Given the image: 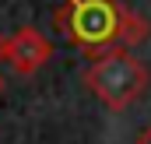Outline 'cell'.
Wrapping results in <instances>:
<instances>
[{
  "label": "cell",
  "instance_id": "obj_7",
  "mask_svg": "<svg viewBox=\"0 0 151 144\" xmlns=\"http://www.w3.org/2000/svg\"><path fill=\"white\" fill-rule=\"evenodd\" d=\"M0 95H4V77H0Z\"/></svg>",
  "mask_w": 151,
  "mask_h": 144
},
{
  "label": "cell",
  "instance_id": "obj_1",
  "mask_svg": "<svg viewBox=\"0 0 151 144\" xmlns=\"http://www.w3.org/2000/svg\"><path fill=\"white\" fill-rule=\"evenodd\" d=\"M84 84L88 91L102 102L106 109H119L134 106L144 88H148V67L130 53V49H109L102 56L91 60V67L84 71Z\"/></svg>",
  "mask_w": 151,
  "mask_h": 144
},
{
  "label": "cell",
  "instance_id": "obj_4",
  "mask_svg": "<svg viewBox=\"0 0 151 144\" xmlns=\"http://www.w3.org/2000/svg\"><path fill=\"white\" fill-rule=\"evenodd\" d=\"M141 39H148V21H144L141 14L119 7V28H116V42H119V49H130V46H137Z\"/></svg>",
  "mask_w": 151,
  "mask_h": 144
},
{
  "label": "cell",
  "instance_id": "obj_3",
  "mask_svg": "<svg viewBox=\"0 0 151 144\" xmlns=\"http://www.w3.org/2000/svg\"><path fill=\"white\" fill-rule=\"evenodd\" d=\"M49 56H53V46H49V39L39 28L25 25V28H18L11 35V56H7V63L21 77H32L35 71H42V63H49Z\"/></svg>",
  "mask_w": 151,
  "mask_h": 144
},
{
  "label": "cell",
  "instance_id": "obj_2",
  "mask_svg": "<svg viewBox=\"0 0 151 144\" xmlns=\"http://www.w3.org/2000/svg\"><path fill=\"white\" fill-rule=\"evenodd\" d=\"M56 25L95 56V49L116 42L119 4L116 0H70L63 11H56Z\"/></svg>",
  "mask_w": 151,
  "mask_h": 144
},
{
  "label": "cell",
  "instance_id": "obj_6",
  "mask_svg": "<svg viewBox=\"0 0 151 144\" xmlns=\"http://www.w3.org/2000/svg\"><path fill=\"white\" fill-rule=\"evenodd\" d=\"M137 144H151V123L141 130V134H137Z\"/></svg>",
  "mask_w": 151,
  "mask_h": 144
},
{
  "label": "cell",
  "instance_id": "obj_5",
  "mask_svg": "<svg viewBox=\"0 0 151 144\" xmlns=\"http://www.w3.org/2000/svg\"><path fill=\"white\" fill-rule=\"evenodd\" d=\"M11 56V35H0V60Z\"/></svg>",
  "mask_w": 151,
  "mask_h": 144
}]
</instances>
